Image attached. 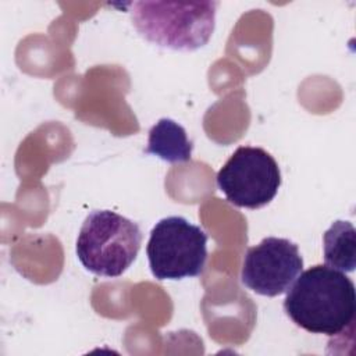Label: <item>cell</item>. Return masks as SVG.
Wrapping results in <instances>:
<instances>
[{"label":"cell","instance_id":"obj_1","mask_svg":"<svg viewBox=\"0 0 356 356\" xmlns=\"http://www.w3.org/2000/svg\"><path fill=\"white\" fill-rule=\"evenodd\" d=\"M284 312L307 332L341 334L355 320V284L343 271L316 264L300 273L289 286Z\"/></svg>","mask_w":356,"mask_h":356},{"label":"cell","instance_id":"obj_2","mask_svg":"<svg viewBox=\"0 0 356 356\" xmlns=\"http://www.w3.org/2000/svg\"><path fill=\"white\" fill-rule=\"evenodd\" d=\"M131 18L147 42L171 50L193 51L210 40L216 26L217 1H134Z\"/></svg>","mask_w":356,"mask_h":356},{"label":"cell","instance_id":"obj_3","mask_svg":"<svg viewBox=\"0 0 356 356\" xmlns=\"http://www.w3.org/2000/svg\"><path fill=\"white\" fill-rule=\"evenodd\" d=\"M142 245L139 225L111 210L90 211L76 238V256L95 275L115 278L135 261Z\"/></svg>","mask_w":356,"mask_h":356},{"label":"cell","instance_id":"obj_4","mask_svg":"<svg viewBox=\"0 0 356 356\" xmlns=\"http://www.w3.org/2000/svg\"><path fill=\"white\" fill-rule=\"evenodd\" d=\"M146 254L160 281L199 277L207 260V234L184 217L161 218L150 231Z\"/></svg>","mask_w":356,"mask_h":356},{"label":"cell","instance_id":"obj_5","mask_svg":"<svg viewBox=\"0 0 356 356\" xmlns=\"http://www.w3.org/2000/svg\"><path fill=\"white\" fill-rule=\"evenodd\" d=\"M281 181L275 159L256 146H239L216 177L218 189L229 203L252 210L268 204L278 193Z\"/></svg>","mask_w":356,"mask_h":356},{"label":"cell","instance_id":"obj_6","mask_svg":"<svg viewBox=\"0 0 356 356\" xmlns=\"http://www.w3.org/2000/svg\"><path fill=\"white\" fill-rule=\"evenodd\" d=\"M302 268L303 259L296 243L285 238L267 236L246 250L241 281L248 289L274 298L289 289Z\"/></svg>","mask_w":356,"mask_h":356},{"label":"cell","instance_id":"obj_7","mask_svg":"<svg viewBox=\"0 0 356 356\" xmlns=\"http://www.w3.org/2000/svg\"><path fill=\"white\" fill-rule=\"evenodd\" d=\"M192 150L193 142L185 128L171 118H160L149 131L145 153L167 163H186L192 159Z\"/></svg>","mask_w":356,"mask_h":356},{"label":"cell","instance_id":"obj_8","mask_svg":"<svg viewBox=\"0 0 356 356\" xmlns=\"http://www.w3.org/2000/svg\"><path fill=\"white\" fill-rule=\"evenodd\" d=\"M355 227L349 221H335L323 235L324 261L327 266L339 271L350 273L355 270Z\"/></svg>","mask_w":356,"mask_h":356}]
</instances>
